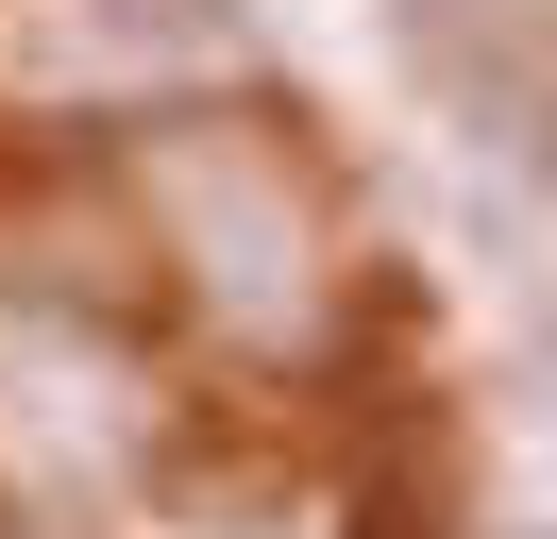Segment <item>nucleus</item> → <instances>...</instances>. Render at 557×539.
Returning a JSON list of instances; mask_svg holds the SVG:
<instances>
[{"mask_svg":"<svg viewBox=\"0 0 557 539\" xmlns=\"http://www.w3.org/2000/svg\"><path fill=\"white\" fill-rule=\"evenodd\" d=\"M136 186H152L170 253L203 270V303L253 354H305L321 337V202H305V168H287L271 135H152Z\"/></svg>","mask_w":557,"mask_h":539,"instance_id":"obj_1","label":"nucleus"},{"mask_svg":"<svg viewBox=\"0 0 557 539\" xmlns=\"http://www.w3.org/2000/svg\"><path fill=\"white\" fill-rule=\"evenodd\" d=\"M523 388H541V438H557V337H541V371H523Z\"/></svg>","mask_w":557,"mask_h":539,"instance_id":"obj_3","label":"nucleus"},{"mask_svg":"<svg viewBox=\"0 0 557 539\" xmlns=\"http://www.w3.org/2000/svg\"><path fill=\"white\" fill-rule=\"evenodd\" d=\"M85 51H102V85H237L253 17L237 0H85Z\"/></svg>","mask_w":557,"mask_h":539,"instance_id":"obj_2","label":"nucleus"}]
</instances>
